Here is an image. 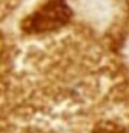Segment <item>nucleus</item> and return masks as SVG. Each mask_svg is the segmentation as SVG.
Wrapping results in <instances>:
<instances>
[{"mask_svg":"<svg viewBox=\"0 0 129 133\" xmlns=\"http://www.w3.org/2000/svg\"><path fill=\"white\" fill-rule=\"evenodd\" d=\"M0 48V133H121L129 86L103 44L63 28Z\"/></svg>","mask_w":129,"mask_h":133,"instance_id":"nucleus-1","label":"nucleus"},{"mask_svg":"<svg viewBox=\"0 0 129 133\" xmlns=\"http://www.w3.org/2000/svg\"><path fill=\"white\" fill-rule=\"evenodd\" d=\"M18 0H0V17L16 7Z\"/></svg>","mask_w":129,"mask_h":133,"instance_id":"nucleus-2","label":"nucleus"}]
</instances>
